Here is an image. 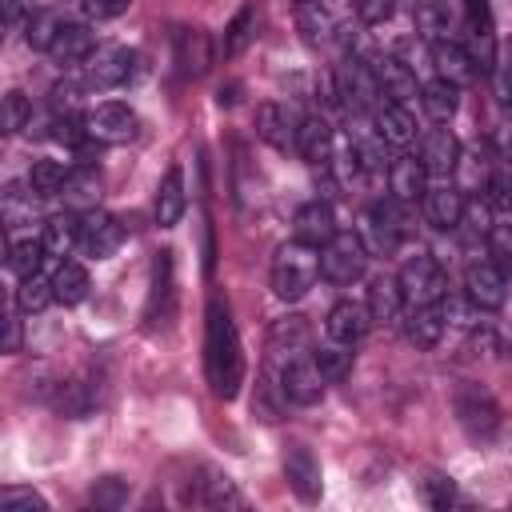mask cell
<instances>
[{
    "instance_id": "1",
    "label": "cell",
    "mask_w": 512,
    "mask_h": 512,
    "mask_svg": "<svg viewBox=\"0 0 512 512\" xmlns=\"http://www.w3.org/2000/svg\"><path fill=\"white\" fill-rule=\"evenodd\" d=\"M204 372L212 384V396L236 400L244 384V348L236 336V324L228 316V304L208 300L204 312Z\"/></svg>"
},
{
    "instance_id": "2",
    "label": "cell",
    "mask_w": 512,
    "mask_h": 512,
    "mask_svg": "<svg viewBox=\"0 0 512 512\" xmlns=\"http://www.w3.org/2000/svg\"><path fill=\"white\" fill-rule=\"evenodd\" d=\"M320 280V248L304 244V240H288L276 248L272 256V292L280 300H304L308 288Z\"/></svg>"
},
{
    "instance_id": "3",
    "label": "cell",
    "mask_w": 512,
    "mask_h": 512,
    "mask_svg": "<svg viewBox=\"0 0 512 512\" xmlns=\"http://www.w3.org/2000/svg\"><path fill=\"white\" fill-rule=\"evenodd\" d=\"M356 236L368 248V256H392L404 244V236H408V204L396 200V196L376 200L372 208L360 212Z\"/></svg>"
},
{
    "instance_id": "4",
    "label": "cell",
    "mask_w": 512,
    "mask_h": 512,
    "mask_svg": "<svg viewBox=\"0 0 512 512\" xmlns=\"http://www.w3.org/2000/svg\"><path fill=\"white\" fill-rule=\"evenodd\" d=\"M452 412L460 420V428L472 436V440H492L500 432V404L492 400L488 388L464 380L456 392H452Z\"/></svg>"
},
{
    "instance_id": "5",
    "label": "cell",
    "mask_w": 512,
    "mask_h": 512,
    "mask_svg": "<svg viewBox=\"0 0 512 512\" xmlns=\"http://www.w3.org/2000/svg\"><path fill=\"white\" fill-rule=\"evenodd\" d=\"M396 284L404 292V304H440L448 296V276L436 264V256H428V252L408 256L400 276H396Z\"/></svg>"
},
{
    "instance_id": "6",
    "label": "cell",
    "mask_w": 512,
    "mask_h": 512,
    "mask_svg": "<svg viewBox=\"0 0 512 512\" xmlns=\"http://www.w3.org/2000/svg\"><path fill=\"white\" fill-rule=\"evenodd\" d=\"M368 268V248L360 244L356 232H336L320 248V276L332 284H356Z\"/></svg>"
},
{
    "instance_id": "7",
    "label": "cell",
    "mask_w": 512,
    "mask_h": 512,
    "mask_svg": "<svg viewBox=\"0 0 512 512\" xmlns=\"http://www.w3.org/2000/svg\"><path fill=\"white\" fill-rule=\"evenodd\" d=\"M336 88H340V100H344L348 108H356V112H368V116H372V112L384 104V88H380V80H376V72H372V60H364V56H348V60L340 64Z\"/></svg>"
},
{
    "instance_id": "8",
    "label": "cell",
    "mask_w": 512,
    "mask_h": 512,
    "mask_svg": "<svg viewBox=\"0 0 512 512\" xmlns=\"http://www.w3.org/2000/svg\"><path fill=\"white\" fill-rule=\"evenodd\" d=\"M324 384H328V380H324L316 356H308V352H296L292 360L280 364V396L292 400V404H300V408L320 404Z\"/></svg>"
},
{
    "instance_id": "9",
    "label": "cell",
    "mask_w": 512,
    "mask_h": 512,
    "mask_svg": "<svg viewBox=\"0 0 512 512\" xmlns=\"http://www.w3.org/2000/svg\"><path fill=\"white\" fill-rule=\"evenodd\" d=\"M132 72H136V52L124 48V44H104V48H96L84 60V84L88 88H100V92L128 84Z\"/></svg>"
},
{
    "instance_id": "10",
    "label": "cell",
    "mask_w": 512,
    "mask_h": 512,
    "mask_svg": "<svg viewBox=\"0 0 512 512\" xmlns=\"http://www.w3.org/2000/svg\"><path fill=\"white\" fill-rule=\"evenodd\" d=\"M176 316V272H172V252H156L152 260V284H148V308L144 320L148 328H168Z\"/></svg>"
},
{
    "instance_id": "11",
    "label": "cell",
    "mask_w": 512,
    "mask_h": 512,
    "mask_svg": "<svg viewBox=\"0 0 512 512\" xmlns=\"http://www.w3.org/2000/svg\"><path fill=\"white\" fill-rule=\"evenodd\" d=\"M464 296L476 312H496L508 300V280L492 260H472L464 268Z\"/></svg>"
},
{
    "instance_id": "12",
    "label": "cell",
    "mask_w": 512,
    "mask_h": 512,
    "mask_svg": "<svg viewBox=\"0 0 512 512\" xmlns=\"http://www.w3.org/2000/svg\"><path fill=\"white\" fill-rule=\"evenodd\" d=\"M464 48L476 60V72H492L496 68V28H492V12L488 0H468L464 12Z\"/></svg>"
},
{
    "instance_id": "13",
    "label": "cell",
    "mask_w": 512,
    "mask_h": 512,
    "mask_svg": "<svg viewBox=\"0 0 512 512\" xmlns=\"http://www.w3.org/2000/svg\"><path fill=\"white\" fill-rule=\"evenodd\" d=\"M124 244V224L100 208H88L80 216V252L92 260H108Z\"/></svg>"
},
{
    "instance_id": "14",
    "label": "cell",
    "mask_w": 512,
    "mask_h": 512,
    "mask_svg": "<svg viewBox=\"0 0 512 512\" xmlns=\"http://www.w3.org/2000/svg\"><path fill=\"white\" fill-rule=\"evenodd\" d=\"M284 480H288V488H292L304 504H316V500H320V492H324V472H320V460H316V452H312L308 444H292V448L284 452Z\"/></svg>"
},
{
    "instance_id": "15",
    "label": "cell",
    "mask_w": 512,
    "mask_h": 512,
    "mask_svg": "<svg viewBox=\"0 0 512 512\" xmlns=\"http://www.w3.org/2000/svg\"><path fill=\"white\" fill-rule=\"evenodd\" d=\"M84 124H88V136L100 140V144H124V140L136 136V112H132L128 104H120V100L96 104V108L84 116Z\"/></svg>"
},
{
    "instance_id": "16",
    "label": "cell",
    "mask_w": 512,
    "mask_h": 512,
    "mask_svg": "<svg viewBox=\"0 0 512 512\" xmlns=\"http://www.w3.org/2000/svg\"><path fill=\"white\" fill-rule=\"evenodd\" d=\"M424 220L436 228V232H456L460 220H464V192L456 184H436L424 192Z\"/></svg>"
},
{
    "instance_id": "17",
    "label": "cell",
    "mask_w": 512,
    "mask_h": 512,
    "mask_svg": "<svg viewBox=\"0 0 512 512\" xmlns=\"http://www.w3.org/2000/svg\"><path fill=\"white\" fill-rule=\"evenodd\" d=\"M296 120H292V112L284 108V104H276V100H264L260 108H256V136L264 140V144H272L276 152H288V148H296Z\"/></svg>"
},
{
    "instance_id": "18",
    "label": "cell",
    "mask_w": 512,
    "mask_h": 512,
    "mask_svg": "<svg viewBox=\"0 0 512 512\" xmlns=\"http://www.w3.org/2000/svg\"><path fill=\"white\" fill-rule=\"evenodd\" d=\"M420 164L428 168V176L448 180V176L456 172V164H460V140H456V132H452V128H432V132L424 136Z\"/></svg>"
},
{
    "instance_id": "19",
    "label": "cell",
    "mask_w": 512,
    "mask_h": 512,
    "mask_svg": "<svg viewBox=\"0 0 512 512\" xmlns=\"http://www.w3.org/2000/svg\"><path fill=\"white\" fill-rule=\"evenodd\" d=\"M296 240H304V244H312V248H324L340 228H336V212H332V204L328 200H308V204H300L296 208Z\"/></svg>"
},
{
    "instance_id": "20",
    "label": "cell",
    "mask_w": 512,
    "mask_h": 512,
    "mask_svg": "<svg viewBox=\"0 0 512 512\" xmlns=\"http://www.w3.org/2000/svg\"><path fill=\"white\" fill-rule=\"evenodd\" d=\"M372 72L384 88L388 100H400V104H412L420 96V84H416V72L400 60V56H372Z\"/></svg>"
},
{
    "instance_id": "21",
    "label": "cell",
    "mask_w": 512,
    "mask_h": 512,
    "mask_svg": "<svg viewBox=\"0 0 512 512\" xmlns=\"http://www.w3.org/2000/svg\"><path fill=\"white\" fill-rule=\"evenodd\" d=\"M368 324H372L368 304H356V300H336V304L328 308V320H324L328 340H340V344H356V340H364Z\"/></svg>"
},
{
    "instance_id": "22",
    "label": "cell",
    "mask_w": 512,
    "mask_h": 512,
    "mask_svg": "<svg viewBox=\"0 0 512 512\" xmlns=\"http://www.w3.org/2000/svg\"><path fill=\"white\" fill-rule=\"evenodd\" d=\"M308 340H312V328H308V316H300V312L280 316V320H272V328H268V352H272L280 364L292 360L296 352H304Z\"/></svg>"
},
{
    "instance_id": "23",
    "label": "cell",
    "mask_w": 512,
    "mask_h": 512,
    "mask_svg": "<svg viewBox=\"0 0 512 512\" xmlns=\"http://www.w3.org/2000/svg\"><path fill=\"white\" fill-rule=\"evenodd\" d=\"M332 148H336V132L324 116H304L300 128H296V152L308 160V164H328L332 160Z\"/></svg>"
},
{
    "instance_id": "24",
    "label": "cell",
    "mask_w": 512,
    "mask_h": 512,
    "mask_svg": "<svg viewBox=\"0 0 512 512\" xmlns=\"http://www.w3.org/2000/svg\"><path fill=\"white\" fill-rule=\"evenodd\" d=\"M348 140H352V152H356V164L364 168V172H384L392 160H388V152H384V136L376 132V124H364L360 116L356 120H348Z\"/></svg>"
},
{
    "instance_id": "25",
    "label": "cell",
    "mask_w": 512,
    "mask_h": 512,
    "mask_svg": "<svg viewBox=\"0 0 512 512\" xmlns=\"http://www.w3.org/2000/svg\"><path fill=\"white\" fill-rule=\"evenodd\" d=\"M388 188H392L396 200L416 204V200H424V192H428V168H424L416 156H396V160L388 164Z\"/></svg>"
},
{
    "instance_id": "26",
    "label": "cell",
    "mask_w": 512,
    "mask_h": 512,
    "mask_svg": "<svg viewBox=\"0 0 512 512\" xmlns=\"http://www.w3.org/2000/svg\"><path fill=\"white\" fill-rule=\"evenodd\" d=\"M444 308L440 304H408L404 312V336L416 344V348H436L440 336H444Z\"/></svg>"
},
{
    "instance_id": "27",
    "label": "cell",
    "mask_w": 512,
    "mask_h": 512,
    "mask_svg": "<svg viewBox=\"0 0 512 512\" xmlns=\"http://www.w3.org/2000/svg\"><path fill=\"white\" fill-rule=\"evenodd\" d=\"M92 52H96V32L88 24H68V20L60 24V32L48 48V56L56 64H84Z\"/></svg>"
},
{
    "instance_id": "28",
    "label": "cell",
    "mask_w": 512,
    "mask_h": 512,
    "mask_svg": "<svg viewBox=\"0 0 512 512\" xmlns=\"http://www.w3.org/2000/svg\"><path fill=\"white\" fill-rule=\"evenodd\" d=\"M184 208H188L184 172H180V164H168V172L160 176V188H156V224L160 228H176Z\"/></svg>"
},
{
    "instance_id": "29",
    "label": "cell",
    "mask_w": 512,
    "mask_h": 512,
    "mask_svg": "<svg viewBox=\"0 0 512 512\" xmlns=\"http://www.w3.org/2000/svg\"><path fill=\"white\" fill-rule=\"evenodd\" d=\"M432 60H436L440 76L452 80L456 88L476 80V60L468 56V48H464L460 40H448V36H444V40H432Z\"/></svg>"
},
{
    "instance_id": "30",
    "label": "cell",
    "mask_w": 512,
    "mask_h": 512,
    "mask_svg": "<svg viewBox=\"0 0 512 512\" xmlns=\"http://www.w3.org/2000/svg\"><path fill=\"white\" fill-rule=\"evenodd\" d=\"M372 124H376V132H380L388 144H408V140L416 136V116H412V108L400 104V100H384V104L372 112Z\"/></svg>"
},
{
    "instance_id": "31",
    "label": "cell",
    "mask_w": 512,
    "mask_h": 512,
    "mask_svg": "<svg viewBox=\"0 0 512 512\" xmlns=\"http://www.w3.org/2000/svg\"><path fill=\"white\" fill-rule=\"evenodd\" d=\"M40 240H44V252L48 256L64 260L72 248H80V212H56V216H48Z\"/></svg>"
},
{
    "instance_id": "32",
    "label": "cell",
    "mask_w": 512,
    "mask_h": 512,
    "mask_svg": "<svg viewBox=\"0 0 512 512\" xmlns=\"http://www.w3.org/2000/svg\"><path fill=\"white\" fill-rule=\"evenodd\" d=\"M400 312H404V292H400L396 276H376L368 284V316H372V324H392V320H400Z\"/></svg>"
},
{
    "instance_id": "33",
    "label": "cell",
    "mask_w": 512,
    "mask_h": 512,
    "mask_svg": "<svg viewBox=\"0 0 512 512\" xmlns=\"http://www.w3.org/2000/svg\"><path fill=\"white\" fill-rule=\"evenodd\" d=\"M176 64H180L184 76L208 72V64H212V44H208V36H204L200 28H180V32H176Z\"/></svg>"
},
{
    "instance_id": "34",
    "label": "cell",
    "mask_w": 512,
    "mask_h": 512,
    "mask_svg": "<svg viewBox=\"0 0 512 512\" xmlns=\"http://www.w3.org/2000/svg\"><path fill=\"white\" fill-rule=\"evenodd\" d=\"M296 28H300L304 44H312V48L328 44V40H332V32H340V28H336V20L328 16V8H324L320 0H300V4H296Z\"/></svg>"
},
{
    "instance_id": "35",
    "label": "cell",
    "mask_w": 512,
    "mask_h": 512,
    "mask_svg": "<svg viewBox=\"0 0 512 512\" xmlns=\"http://www.w3.org/2000/svg\"><path fill=\"white\" fill-rule=\"evenodd\" d=\"M420 104H424V112H428L436 124H448V120L456 116V108H460V88H456L452 80L436 76V80H428V84L420 88Z\"/></svg>"
},
{
    "instance_id": "36",
    "label": "cell",
    "mask_w": 512,
    "mask_h": 512,
    "mask_svg": "<svg viewBox=\"0 0 512 512\" xmlns=\"http://www.w3.org/2000/svg\"><path fill=\"white\" fill-rule=\"evenodd\" d=\"M52 288H56V304L72 308V304H80V300L88 296L92 280H88L84 264H76V260H60V268L52 272Z\"/></svg>"
},
{
    "instance_id": "37",
    "label": "cell",
    "mask_w": 512,
    "mask_h": 512,
    "mask_svg": "<svg viewBox=\"0 0 512 512\" xmlns=\"http://www.w3.org/2000/svg\"><path fill=\"white\" fill-rule=\"evenodd\" d=\"M52 300H56L52 276H40V272H32V276H20V284H16V308H20V312L36 316V312H44Z\"/></svg>"
},
{
    "instance_id": "38",
    "label": "cell",
    "mask_w": 512,
    "mask_h": 512,
    "mask_svg": "<svg viewBox=\"0 0 512 512\" xmlns=\"http://www.w3.org/2000/svg\"><path fill=\"white\" fill-rule=\"evenodd\" d=\"M200 504H208V508H240L244 504V496H240V488H236V480L228 476V472H204V480H200Z\"/></svg>"
},
{
    "instance_id": "39",
    "label": "cell",
    "mask_w": 512,
    "mask_h": 512,
    "mask_svg": "<svg viewBox=\"0 0 512 512\" xmlns=\"http://www.w3.org/2000/svg\"><path fill=\"white\" fill-rule=\"evenodd\" d=\"M312 356H316V364H320V372H324L328 384H340V380L352 372V344L328 340V344H320Z\"/></svg>"
},
{
    "instance_id": "40",
    "label": "cell",
    "mask_w": 512,
    "mask_h": 512,
    "mask_svg": "<svg viewBox=\"0 0 512 512\" xmlns=\"http://www.w3.org/2000/svg\"><path fill=\"white\" fill-rule=\"evenodd\" d=\"M252 32H256V8L252 4H244L232 20H228V28H224V56H240L248 44H252Z\"/></svg>"
},
{
    "instance_id": "41",
    "label": "cell",
    "mask_w": 512,
    "mask_h": 512,
    "mask_svg": "<svg viewBox=\"0 0 512 512\" xmlns=\"http://www.w3.org/2000/svg\"><path fill=\"white\" fill-rule=\"evenodd\" d=\"M68 176H72V172H68L60 160H36L32 172H28V188H32L36 196H56V192H64Z\"/></svg>"
},
{
    "instance_id": "42",
    "label": "cell",
    "mask_w": 512,
    "mask_h": 512,
    "mask_svg": "<svg viewBox=\"0 0 512 512\" xmlns=\"http://www.w3.org/2000/svg\"><path fill=\"white\" fill-rule=\"evenodd\" d=\"M44 256H48V252H44V240H36V236L16 240L12 252H8V272H12V276H32V272H40V260H44Z\"/></svg>"
},
{
    "instance_id": "43",
    "label": "cell",
    "mask_w": 512,
    "mask_h": 512,
    "mask_svg": "<svg viewBox=\"0 0 512 512\" xmlns=\"http://www.w3.org/2000/svg\"><path fill=\"white\" fill-rule=\"evenodd\" d=\"M416 28L424 32V40H444L448 36V8L440 0H420L416 4Z\"/></svg>"
},
{
    "instance_id": "44",
    "label": "cell",
    "mask_w": 512,
    "mask_h": 512,
    "mask_svg": "<svg viewBox=\"0 0 512 512\" xmlns=\"http://www.w3.org/2000/svg\"><path fill=\"white\" fill-rule=\"evenodd\" d=\"M488 260L512 280V224H492L488 228Z\"/></svg>"
},
{
    "instance_id": "45",
    "label": "cell",
    "mask_w": 512,
    "mask_h": 512,
    "mask_svg": "<svg viewBox=\"0 0 512 512\" xmlns=\"http://www.w3.org/2000/svg\"><path fill=\"white\" fill-rule=\"evenodd\" d=\"M48 128H52L48 136H52L56 144H64V148H80V144L88 140V124H84V120H76L72 112H56Z\"/></svg>"
},
{
    "instance_id": "46",
    "label": "cell",
    "mask_w": 512,
    "mask_h": 512,
    "mask_svg": "<svg viewBox=\"0 0 512 512\" xmlns=\"http://www.w3.org/2000/svg\"><path fill=\"white\" fill-rule=\"evenodd\" d=\"M32 212H36L32 192H24V184H8V188H4V220H8V228L32 220Z\"/></svg>"
},
{
    "instance_id": "47",
    "label": "cell",
    "mask_w": 512,
    "mask_h": 512,
    "mask_svg": "<svg viewBox=\"0 0 512 512\" xmlns=\"http://www.w3.org/2000/svg\"><path fill=\"white\" fill-rule=\"evenodd\" d=\"M124 500H128V480H120V476H100V480L92 484V504H96V508L112 512V508H120Z\"/></svg>"
},
{
    "instance_id": "48",
    "label": "cell",
    "mask_w": 512,
    "mask_h": 512,
    "mask_svg": "<svg viewBox=\"0 0 512 512\" xmlns=\"http://www.w3.org/2000/svg\"><path fill=\"white\" fill-rule=\"evenodd\" d=\"M0 508H4V512H48V500H44L40 492H32V488L8 484V488L0 492Z\"/></svg>"
},
{
    "instance_id": "49",
    "label": "cell",
    "mask_w": 512,
    "mask_h": 512,
    "mask_svg": "<svg viewBox=\"0 0 512 512\" xmlns=\"http://www.w3.org/2000/svg\"><path fill=\"white\" fill-rule=\"evenodd\" d=\"M64 192H68L72 204H96V196H100V176H96L92 168H80V172L68 176Z\"/></svg>"
},
{
    "instance_id": "50",
    "label": "cell",
    "mask_w": 512,
    "mask_h": 512,
    "mask_svg": "<svg viewBox=\"0 0 512 512\" xmlns=\"http://www.w3.org/2000/svg\"><path fill=\"white\" fill-rule=\"evenodd\" d=\"M28 120H32V104H28V96L24 92H8L4 96V132L12 136V132H20V128H28Z\"/></svg>"
},
{
    "instance_id": "51",
    "label": "cell",
    "mask_w": 512,
    "mask_h": 512,
    "mask_svg": "<svg viewBox=\"0 0 512 512\" xmlns=\"http://www.w3.org/2000/svg\"><path fill=\"white\" fill-rule=\"evenodd\" d=\"M60 24H64V20H56V16H36V20H28V32H24L28 48L48 52V48H52V40H56V32H60Z\"/></svg>"
},
{
    "instance_id": "52",
    "label": "cell",
    "mask_w": 512,
    "mask_h": 512,
    "mask_svg": "<svg viewBox=\"0 0 512 512\" xmlns=\"http://www.w3.org/2000/svg\"><path fill=\"white\" fill-rule=\"evenodd\" d=\"M420 492H424V500H428L432 508H452V504H456V484H452L448 476H440V472H432V476L420 484Z\"/></svg>"
},
{
    "instance_id": "53",
    "label": "cell",
    "mask_w": 512,
    "mask_h": 512,
    "mask_svg": "<svg viewBox=\"0 0 512 512\" xmlns=\"http://www.w3.org/2000/svg\"><path fill=\"white\" fill-rule=\"evenodd\" d=\"M128 4L132 0H80V8H84L88 20H116V16L128 12Z\"/></svg>"
},
{
    "instance_id": "54",
    "label": "cell",
    "mask_w": 512,
    "mask_h": 512,
    "mask_svg": "<svg viewBox=\"0 0 512 512\" xmlns=\"http://www.w3.org/2000/svg\"><path fill=\"white\" fill-rule=\"evenodd\" d=\"M360 24H384L392 16V0H352Z\"/></svg>"
},
{
    "instance_id": "55",
    "label": "cell",
    "mask_w": 512,
    "mask_h": 512,
    "mask_svg": "<svg viewBox=\"0 0 512 512\" xmlns=\"http://www.w3.org/2000/svg\"><path fill=\"white\" fill-rule=\"evenodd\" d=\"M76 104H80V84H72V80L52 84V108L56 112H72Z\"/></svg>"
},
{
    "instance_id": "56",
    "label": "cell",
    "mask_w": 512,
    "mask_h": 512,
    "mask_svg": "<svg viewBox=\"0 0 512 512\" xmlns=\"http://www.w3.org/2000/svg\"><path fill=\"white\" fill-rule=\"evenodd\" d=\"M464 220H468L472 232H484V236H488V228H492V224H488V200H472V204L464 200ZM464 220H460V224H464Z\"/></svg>"
},
{
    "instance_id": "57",
    "label": "cell",
    "mask_w": 512,
    "mask_h": 512,
    "mask_svg": "<svg viewBox=\"0 0 512 512\" xmlns=\"http://www.w3.org/2000/svg\"><path fill=\"white\" fill-rule=\"evenodd\" d=\"M492 76H496V100H500L504 108H512V60L496 64Z\"/></svg>"
},
{
    "instance_id": "58",
    "label": "cell",
    "mask_w": 512,
    "mask_h": 512,
    "mask_svg": "<svg viewBox=\"0 0 512 512\" xmlns=\"http://www.w3.org/2000/svg\"><path fill=\"white\" fill-rule=\"evenodd\" d=\"M468 348H472V352H492V348H496V332H492L488 324H484V328H476V332H472V340H468Z\"/></svg>"
},
{
    "instance_id": "59",
    "label": "cell",
    "mask_w": 512,
    "mask_h": 512,
    "mask_svg": "<svg viewBox=\"0 0 512 512\" xmlns=\"http://www.w3.org/2000/svg\"><path fill=\"white\" fill-rule=\"evenodd\" d=\"M4 352H20V320L8 316V336H4Z\"/></svg>"
},
{
    "instance_id": "60",
    "label": "cell",
    "mask_w": 512,
    "mask_h": 512,
    "mask_svg": "<svg viewBox=\"0 0 512 512\" xmlns=\"http://www.w3.org/2000/svg\"><path fill=\"white\" fill-rule=\"evenodd\" d=\"M496 144H500V160H508V164H512V124L496 132Z\"/></svg>"
},
{
    "instance_id": "61",
    "label": "cell",
    "mask_w": 512,
    "mask_h": 512,
    "mask_svg": "<svg viewBox=\"0 0 512 512\" xmlns=\"http://www.w3.org/2000/svg\"><path fill=\"white\" fill-rule=\"evenodd\" d=\"M4 4V20L8 24H16L20 20V12H24V4H32V0H0Z\"/></svg>"
}]
</instances>
